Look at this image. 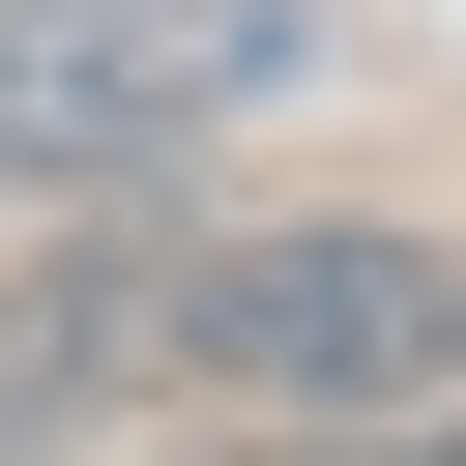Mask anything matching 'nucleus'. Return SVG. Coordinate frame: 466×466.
Wrapping results in <instances>:
<instances>
[{
  "label": "nucleus",
  "instance_id": "f257e3e1",
  "mask_svg": "<svg viewBox=\"0 0 466 466\" xmlns=\"http://www.w3.org/2000/svg\"><path fill=\"white\" fill-rule=\"evenodd\" d=\"M146 379L175 408H291V437L466 408V262L408 204H262V233H175L146 204Z\"/></svg>",
  "mask_w": 466,
  "mask_h": 466
},
{
  "label": "nucleus",
  "instance_id": "f03ea898",
  "mask_svg": "<svg viewBox=\"0 0 466 466\" xmlns=\"http://www.w3.org/2000/svg\"><path fill=\"white\" fill-rule=\"evenodd\" d=\"M291 87H350L320 0H0V204H175Z\"/></svg>",
  "mask_w": 466,
  "mask_h": 466
},
{
  "label": "nucleus",
  "instance_id": "7ed1b4c3",
  "mask_svg": "<svg viewBox=\"0 0 466 466\" xmlns=\"http://www.w3.org/2000/svg\"><path fill=\"white\" fill-rule=\"evenodd\" d=\"M146 408V204H0V466H87Z\"/></svg>",
  "mask_w": 466,
  "mask_h": 466
},
{
  "label": "nucleus",
  "instance_id": "20e7f679",
  "mask_svg": "<svg viewBox=\"0 0 466 466\" xmlns=\"http://www.w3.org/2000/svg\"><path fill=\"white\" fill-rule=\"evenodd\" d=\"M204 466H466V437H437V408H350V437H291V408H233Z\"/></svg>",
  "mask_w": 466,
  "mask_h": 466
}]
</instances>
